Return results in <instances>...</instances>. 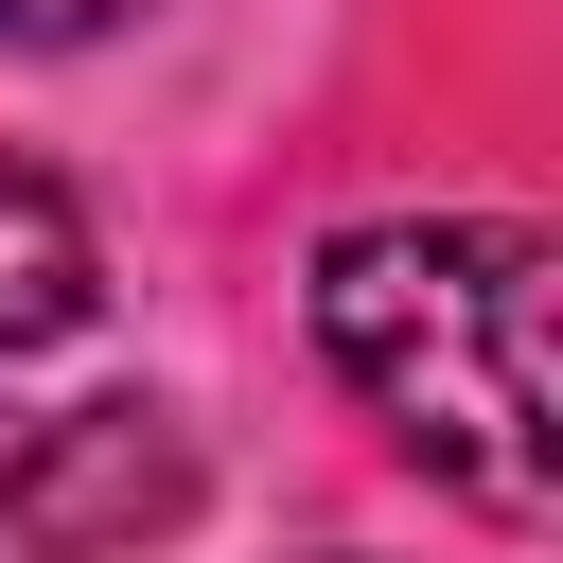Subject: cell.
Listing matches in <instances>:
<instances>
[{"mask_svg": "<svg viewBox=\"0 0 563 563\" xmlns=\"http://www.w3.org/2000/svg\"><path fill=\"white\" fill-rule=\"evenodd\" d=\"M106 18H141V0H0L18 53H70V35H106Z\"/></svg>", "mask_w": 563, "mask_h": 563, "instance_id": "obj_4", "label": "cell"}, {"mask_svg": "<svg viewBox=\"0 0 563 563\" xmlns=\"http://www.w3.org/2000/svg\"><path fill=\"white\" fill-rule=\"evenodd\" d=\"M317 352L352 405L493 510H545V229L510 211H387L317 246Z\"/></svg>", "mask_w": 563, "mask_h": 563, "instance_id": "obj_1", "label": "cell"}, {"mask_svg": "<svg viewBox=\"0 0 563 563\" xmlns=\"http://www.w3.org/2000/svg\"><path fill=\"white\" fill-rule=\"evenodd\" d=\"M194 510V440L158 422V405H70L18 475H0V545L18 563H106V545H141V528H176Z\"/></svg>", "mask_w": 563, "mask_h": 563, "instance_id": "obj_2", "label": "cell"}, {"mask_svg": "<svg viewBox=\"0 0 563 563\" xmlns=\"http://www.w3.org/2000/svg\"><path fill=\"white\" fill-rule=\"evenodd\" d=\"M88 299H106V264H88V211H70L35 158H0V352H53Z\"/></svg>", "mask_w": 563, "mask_h": 563, "instance_id": "obj_3", "label": "cell"}]
</instances>
